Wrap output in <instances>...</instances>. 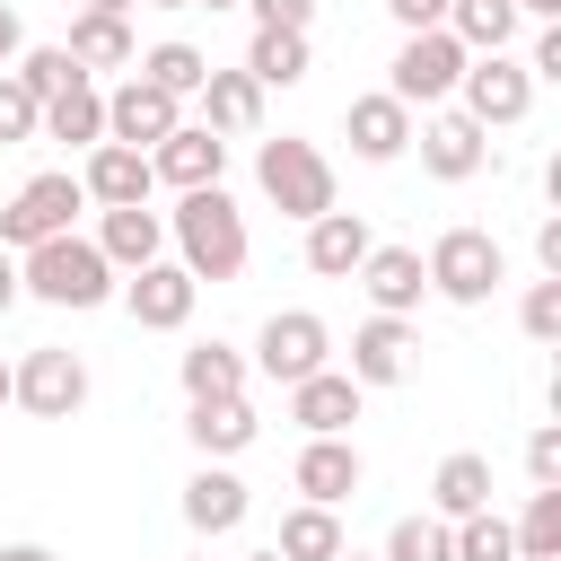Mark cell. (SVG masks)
I'll list each match as a JSON object with an SVG mask.
<instances>
[{"mask_svg":"<svg viewBox=\"0 0 561 561\" xmlns=\"http://www.w3.org/2000/svg\"><path fill=\"white\" fill-rule=\"evenodd\" d=\"M35 123H44V105L18 88V70H0V149H18V140H35Z\"/></svg>","mask_w":561,"mask_h":561,"instance_id":"38","label":"cell"},{"mask_svg":"<svg viewBox=\"0 0 561 561\" xmlns=\"http://www.w3.org/2000/svg\"><path fill=\"white\" fill-rule=\"evenodd\" d=\"M254 184H263V202L280 210V219H316V210H333V158L316 149V140H263V158H254Z\"/></svg>","mask_w":561,"mask_h":561,"instance_id":"3","label":"cell"},{"mask_svg":"<svg viewBox=\"0 0 561 561\" xmlns=\"http://www.w3.org/2000/svg\"><path fill=\"white\" fill-rule=\"evenodd\" d=\"M386 18L403 35H421V26H447V0H386Z\"/></svg>","mask_w":561,"mask_h":561,"instance_id":"41","label":"cell"},{"mask_svg":"<svg viewBox=\"0 0 561 561\" xmlns=\"http://www.w3.org/2000/svg\"><path fill=\"white\" fill-rule=\"evenodd\" d=\"M0 403H9V359H0Z\"/></svg>","mask_w":561,"mask_h":561,"instance_id":"50","label":"cell"},{"mask_svg":"<svg viewBox=\"0 0 561 561\" xmlns=\"http://www.w3.org/2000/svg\"><path fill=\"white\" fill-rule=\"evenodd\" d=\"M114 280H123V272H114V263L96 254V237H79V228H61V237H44V245L18 254V289L44 298V307H105Z\"/></svg>","mask_w":561,"mask_h":561,"instance_id":"2","label":"cell"},{"mask_svg":"<svg viewBox=\"0 0 561 561\" xmlns=\"http://www.w3.org/2000/svg\"><path fill=\"white\" fill-rule=\"evenodd\" d=\"M517 324H526V342H561V272H543V280L526 289Z\"/></svg>","mask_w":561,"mask_h":561,"instance_id":"37","label":"cell"},{"mask_svg":"<svg viewBox=\"0 0 561 561\" xmlns=\"http://www.w3.org/2000/svg\"><path fill=\"white\" fill-rule=\"evenodd\" d=\"M333 359V324L316 316V307H280V316H263V333H254V368L272 377V386H298V377H316Z\"/></svg>","mask_w":561,"mask_h":561,"instance_id":"6","label":"cell"},{"mask_svg":"<svg viewBox=\"0 0 561 561\" xmlns=\"http://www.w3.org/2000/svg\"><path fill=\"white\" fill-rule=\"evenodd\" d=\"M193 298H202V280L184 272V263H140V272H123V307H131V324L140 333H184L193 324Z\"/></svg>","mask_w":561,"mask_h":561,"instance_id":"10","label":"cell"},{"mask_svg":"<svg viewBox=\"0 0 561 561\" xmlns=\"http://www.w3.org/2000/svg\"><path fill=\"white\" fill-rule=\"evenodd\" d=\"M359 394H368V386H359L351 368H316V377L289 386V421H298L307 438H342V430L359 421Z\"/></svg>","mask_w":561,"mask_h":561,"instance_id":"14","label":"cell"},{"mask_svg":"<svg viewBox=\"0 0 561 561\" xmlns=\"http://www.w3.org/2000/svg\"><path fill=\"white\" fill-rule=\"evenodd\" d=\"M456 96H465L456 114H473L482 131H508V123L535 114V79H526V61H508V53H465Z\"/></svg>","mask_w":561,"mask_h":561,"instance_id":"5","label":"cell"},{"mask_svg":"<svg viewBox=\"0 0 561 561\" xmlns=\"http://www.w3.org/2000/svg\"><path fill=\"white\" fill-rule=\"evenodd\" d=\"M245 561H280V552H272V543H263V552H245Z\"/></svg>","mask_w":561,"mask_h":561,"instance_id":"52","label":"cell"},{"mask_svg":"<svg viewBox=\"0 0 561 561\" xmlns=\"http://www.w3.org/2000/svg\"><path fill=\"white\" fill-rule=\"evenodd\" d=\"M447 561H517V535H508V517H491V508L456 517V526H447Z\"/></svg>","mask_w":561,"mask_h":561,"instance_id":"33","label":"cell"},{"mask_svg":"<svg viewBox=\"0 0 561 561\" xmlns=\"http://www.w3.org/2000/svg\"><path fill=\"white\" fill-rule=\"evenodd\" d=\"M473 508H491V456H473V447H456L438 473H430V517H473Z\"/></svg>","mask_w":561,"mask_h":561,"instance_id":"27","label":"cell"},{"mask_svg":"<svg viewBox=\"0 0 561 561\" xmlns=\"http://www.w3.org/2000/svg\"><path fill=\"white\" fill-rule=\"evenodd\" d=\"M167 237H175V263H184L193 280H237V272H245V254H254V237H245V210H237L219 184H193V193H175V210H167Z\"/></svg>","mask_w":561,"mask_h":561,"instance_id":"1","label":"cell"},{"mask_svg":"<svg viewBox=\"0 0 561 561\" xmlns=\"http://www.w3.org/2000/svg\"><path fill=\"white\" fill-rule=\"evenodd\" d=\"M245 9H254V26H289V35L316 26V0H245Z\"/></svg>","mask_w":561,"mask_h":561,"instance_id":"40","label":"cell"},{"mask_svg":"<svg viewBox=\"0 0 561 561\" xmlns=\"http://www.w3.org/2000/svg\"><path fill=\"white\" fill-rule=\"evenodd\" d=\"M333 561H377V552H351V543H342V552H333Z\"/></svg>","mask_w":561,"mask_h":561,"instance_id":"49","label":"cell"},{"mask_svg":"<svg viewBox=\"0 0 561 561\" xmlns=\"http://www.w3.org/2000/svg\"><path fill=\"white\" fill-rule=\"evenodd\" d=\"M359 447L351 438H307L298 447V465H289V482H298V500H316V508H342L351 491H359Z\"/></svg>","mask_w":561,"mask_h":561,"instance_id":"18","label":"cell"},{"mask_svg":"<svg viewBox=\"0 0 561 561\" xmlns=\"http://www.w3.org/2000/svg\"><path fill=\"white\" fill-rule=\"evenodd\" d=\"M9 403H26L35 421H70L88 403V359L61 351V342H35L18 368H9Z\"/></svg>","mask_w":561,"mask_h":561,"instance_id":"7","label":"cell"},{"mask_svg":"<svg viewBox=\"0 0 561 561\" xmlns=\"http://www.w3.org/2000/svg\"><path fill=\"white\" fill-rule=\"evenodd\" d=\"M535 263H543V272H561V219H543V228H535Z\"/></svg>","mask_w":561,"mask_h":561,"instance_id":"44","label":"cell"},{"mask_svg":"<svg viewBox=\"0 0 561 561\" xmlns=\"http://www.w3.org/2000/svg\"><path fill=\"white\" fill-rule=\"evenodd\" d=\"M18 53H26V26H18V9H9V0H0V70H9V61H18Z\"/></svg>","mask_w":561,"mask_h":561,"instance_id":"43","label":"cell"},{"mask_svg":"<svg viewBox=\"0 0 561 561\" xmlns=\"http://www.w3.org/2000/svg\"><path fill=\"white\" fill-rule=\"evenodd\" d=\"M149 175H158V184H175V193L219 184V175H228V140H219L210 123H175V131L149 149Z\"/></svg>","mask_w":561,"mask_h":561,"instance_id":"12","label":"cell"},{"mask_svg":"<svg viewBox=\"0 0 561 561\" xmlns=\"http://www.w3.org/2000/svg\"><path fill=\"white\" fill-rule=\"evenodd\" d=\"M79 9H105V18H131V0H79Z\"/></svg>","mask_w":561,"mask_h":561,"instance_id":"48","label":"cell"},{"mask_svg":"<svg viewBox=\"0 0 561 561\" xmlns=\"http://www.w3.org/2000/svg\"><path fill=\"white\" fill-rule=\"evenodd\" d=\"M149 9H193V0H149Z\"/></svg>","mask_w":561,"mask_h":561,"instance_id":"51","label":"cell"},{"mask_svg":"<svg viewBox=\"0 0 561 561\" xmlns=\"http://www.w3.org/2000/svg\"><path fill=\"white\" fill-rule=\"evenodd\" d=\"M412 140H421V167H430L438 184H465V175H482V158H491V131H482L473 114H430Z\"/></svg>","mask_w":561,"mask_h":561,"instance_id":"15","label":"cell"},{"mask_svg":"<svg viewBox=\"0 0 561 561\" xmlns=\"http://www.w3.org/2000/svg\"><path fill=\"white\" fill-rule=\"evenodd\" d=\"M9 70H18V88H26V96H35V105H44V96H53V88H70V79H88V70H79V61H70V53H61V44H35V53H18V61H9Z\"/></svg>","mask_w":561,"mask_h":561,"instance_id":"35","label":"cell"},{"mask_svg":"<svg viewBox=\"0 0 561 561\" xmlns=\"http://www.w3.org/2000/svg\"><path fill=\"white\" fill-rule=\"evenodd\" d=\"M447 35H456L465 53H508L517 0H447Z\"/></svg>","mask_w":561,"mask_h":561,"instance_id":"30","label":"cell"},{"mask_svg":"<svg viewBox=\"0 0 561 561\" xmlns=\"http://www.w3.org/2000/svg\"><path fill=\"white\" fill-rule=\"evenodd\" d=\"M245 508H254V491H245L228 465H210V456H202V473L184 482V526L210 543V535H237V526H245Z\"/></svg>","mask_w":561,"mask_h":561,"instance_id":"19","label":"cell"},{"mask_svg":"<svg viewBox=\"0 0 561 561\" xmlns=\"http://www.w3.org/2000/svg\"><path fill=\"white\" fill-rule=\"evenodd\" d=\"M456 79H465V44H456L447 26H421V35H403V53H394V70H386V96L438 105V96H456Z\"/></svg>","mask_w":561,"mask_h":561,"instance_id":"9","label":"cell"},{"mask_svg":"<svg viewBox=\"0 0 561 561\" xmlns=\"http://www.w3.org/2000/svg\"><path fill=\"white\" fill-rule=\"evenodd\" d=\"M254 430H263V421H254V403H245V394H219V403H193V412H184V438H193L210 465L245 456V447H254Z\"/></svg>","mask_w":561,"mask_h":561,"instance_id":"24","label":"cell"},{"mask_svg":"<svg viewBox=\"0 0 561 561\" xmlns=\"http://www.w3.org/2000/svg\"><path fill=\"white\" fill-rule=\"evenodd\" d=\"M193 9H237V0H193Z\"/></svg>","mask_w":561,"mask_h":561,"instance_id":"53","label":"cell"},{"mask_svg":"<svg viewBox=\"0 0 561 561\" xmlns=\"http://www.w3.org/2000/svg\"><path fill=\"white\" fill-rule=\"evenodd\" d=\"M184 123V96H167V88H149L140 70L105 96V140H131V149H158L167 131Z\"/></svg>","mask_w":561,"mask_h":561,"instance_id":"11","label":"cell"},{"mask_svg":"<svg viewBox=\"0 0 561 561\" xmlns=\"http://www.w3.org/2000/svg\"><path fill=\"white\" fill-rule=\"evenodd\" d=\"M526 482H535V491H552V482H561V430H552V421L526 438Z\"/></svg>","mask_w":561,"mask_h":561,"instance_id":"39","label":"cell"},{"mask_svg":"<svg viewBox=\"0 0 561 561\" xmlns=\"http://www.w3.org/2000/svg\"><path fill=\"white\" fill-rule=\"evenodd\" d=\"M342 131H351V149L368 158V167H394L403 149H412V105L403 96H351V114H342Z\"/></svg>","mask_w":561,"mask_h":561,"instance_id":"17","label":"cell"},{"mask_svg":"<svg viewBox=\"0 0 561 561\" xmlns=\"http://www.w3.org/2000/svg\"><path fill=\"white\" fill-rule=\"evenodd\" d=\"M131 70H140L149 88H167V96H193V88L210 79V61H202V44H175V35H167V44H149V53L131 61Z\"/></svg>","mask_w":561,"mask_h":561,"instance_id":"32","label":"cell"},{"mask_svg":"<svg viewBox=\"0 0 561 561\" xmlns=\"http://www.w3.org/2000/svg\"><path fill=\"white\" fill-rule=\"evenodd\" d=\"M193 561H202V552H193Z\"/></svg>","mask_w":561,"mask_h":561,"instance_id":"54","label":"cell"},{"mask_svg":"<svg viewBox=\"0 0 561 561\" xmlns=\"http://www.w3.org/2000/svg\"><path fill=\"white\" fill-rule=\"evenodd\" d=\"M526 79H561V26H543V35H535V61H526Z\"/></svg>","mask_w":561,"mask_h":561,"instance_id":"42","label":"cell"},{"mask_svg":"<svg viewBox=\"0 0 561 561\" xmlns=\"http://www.w3.org/2000/svg\"><path fill=\"white\" fill-rule=\"evenodd\" d=\"M517 535V561H561V482L526 500V517L508 526Z\"/></svg>","mask_w":561,"mask_h":561,"instance_id":"34","label":"cell"},{"mask_svg":"<svg viewBox=\"0 0 561 561\" xmlns=\"http://www.w3.org/2000/svg\"><path fill=\"white\" fill-rule=\"evenodd\" d=\"M421 272H430V289H438L447 307H482V298L508 280V254H500L491 228H447V237L421 254Z\"/></svg>","mask_w":561,"mask_h":561,"instance_id":"4","label":"cell"},{"mask_svg":"<svg viewBox=\"0 0 561 561\" xmlns=\"http://www.w3.org/2000/svg\"><path fill=\"white\" fill-rule=\"evenodd\" d=\"M35 140L96 149V140H105V88H96V79H70V88H53V96H44V123H35Z\"/></svg>","mask_w":561,"mask_h":561,"instance_id":"22","label":"cell"},{"mask_svg":"<svg viewBox=\"0 0 561 561\" xmlns=\"http://www.w3.org/2000/svg\"><path fill=\"white\" fill-rule=\"evenodd\" d=\"M0 561H61L53 543H0Z\"/></svg>","mask_w":561,"mask_h":561,"instance_id":"46","label":"cell"},{"mask_svg":"<svg viewBox=\"0 0 561 561\" xmlns=\"http://www.w3.org/2000/svg\"><path fill=\"white\" fill-rule=\"evenodd\" d=\"M149 149H131V140H96L88 149V167H79V193L96 202V210H123V202H149Z\"/></svg>","mask_w":561,"mask_h":561,"instance_id":"16","label":"cell"},{"mask_svg":"<svg viewBox=\"0 0 561 561\" xmlns=\"http://www.w3.org/2000/svg\"><path fill=\"white\" fill-rule=\"evenodd\" d=\"M158 245H167V210H149V202H123V210H105V219H96V254H105L114 272L158 263Z\"/></svg>","mask_w":561,"mask_h":561,"instance_id":"21","label":"cell"},{"mask_svg":"<svg viewBox=\"0 0 561 561\" xmlns=\"http://www.w3.org/2000/svg\"><path fill=\"white\" fill-rule=\"evenodd\" d=\"M193 96H202V123H210L219 140H245V131H263V88H254L245 70H210Z\"/></svg>","mask_w":561,"mask_h":561,"instance_id":"26","label":"cell"},{"mask_svg":"<svg viewBox=\"0 0 561 561\" xmlns=\"http://www.w3.org/2000/svg\"><path fill=\"white\" fill-rule=\"evenodd\" d=\"M18 298H26V289H18V254H9V245H0V316H9V307H18Z\"/></svg>","mask_w":561,"mask_h":561,"instance_id":"45","label":"cell"},{"mask_svg":"<svg viewBox=\"0 0 561 561\" xmlns=\"http://www.w3.org/2000/svg\"><path fill=\"white\" fill-rule=\"evenodd\" d=\"M79 210H88L79 175H26V184L9 193V210H0V245L26 254V245H44V237H61Z\"/></svg>","mask_w":561,"mask_h":561,"instance_id":"8","label":"cell"},{"mask_svg":"<svg viewBox=\"0 0 561 561\" xmlns=\"http://www.w3.org/2000/svg\"><path fill=\"white\" fill-rule=\"evenodd\" d=\"M61 53H70L88 79H96V70H131V61H140V44H131V18H105V9H79Z\"/></svg>","mask_w":561,"mask_h":561,"instance_id":"25","label":"cell"},{"mask_svg":"<svg viewBox=\"0 0 561 561\" xmlns=\"http://www.w3.org/2000/svg\"><path fill=\"white\" fill-rule=\"evenodd\" d=\"M307 35H289V26H254V44H245V79L254 88H298L307 79Z\"/></svg>","mask_w":561,"mask_h":561,"instance_id":"28","label":"cell"},{"mask_svg":"<svg viewBox=\"0 0 561 561\" xmlns=\"http://www.w3.org/2000/svg\"><path fill=\"white\" fill-rule=\"evenodd\" d=\"M175 377H184V403H219V394H245V351H228V342H193Z\"/></svg>","mask_w":561,"mask_h":561,"instance_id":"29","label":"cell"},{"mask_svg":"<svg viewBox=\"0 0 561 561\" xmlns=\"http://www.w3.org/2000/svg\"><path fill=\"white\" fill-rule=\"evenodd\" d=\"M517 18H561V0H517Z\"/></svg>","mask_w":561,"mask_h":561,"instance_id":"47","label":"cell"},{"mask_svg":"<svg viewBox=\"0 0 561 561\" xmlns=\"http://www.w3.org/2000/svg\"><path fill=\"white\" fill-rule=\"evenodd\" d=\"M377 561H447V517H394Z\"/></svg>","mask_w":561,"mask_h":561,"instance_id":"36","label":"cell"},{"mask_svg":"<svg viewBox=\"0 0 561 561\" xmlns=\"http://www.w3.org/2000/svg\"><path fill=\"white\" fill-rule=\"evenodd\" d=\"M368 245H377V237H368L359 210H316V219H307V272H324V280H351Z\"/></svg>","mask_w":561,"mask_h":561,"instance_id":"23","label":"cell"},{"mask_svg":"<svg viewBox=\"0 0 561 561\" xmlns=\"http://www.w3.org/2000/svg\"><path fill=\"white\" fill-rule=\"evenodd\" d=\"M280 561H333L342 552V517L333 508H316V500H298L289 517H280V543H272Z\"/></svg>","mask_w":561,"mask_h":561,"instance_id":"31","label":"cell"},{"mask_svg":"<svg viewBox=\"0 0 561 561\" xmlns=\"http://www.w3.org/2000/svg\"><path fill=\"white\" fill-rule=\"evenodd\" d=\"M351 280L368 289V307H377V316H412V307L430 298V272H421V245H368Z\"/></svg>","mask_w":561,"mask_h":561,"instance_id":"13","label":"cell"},{"mask_svg":"<svg viewBox=\"0 0 561 561\" xmlns=\"http://www.w3.org/2000/svg\"><path fill=\"white\" fill-rule=\"evenodd\" d=\"M412 351H421V342H412L403 316H368V324L351 333V377H359V386H403V377H412Z\"/></svg>","mask_w":561,"mask_h":561,"instance_id":"20","label":"cell"}]
</instances>
